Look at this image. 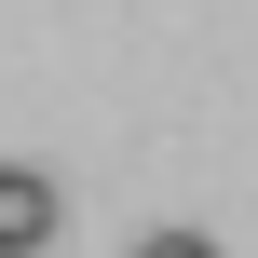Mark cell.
I'll return each mask as SVG.
<instances>
[{
	"label": "cell",
	"mask_w": 258,
	"mask_h": 258,
	"mask_svg": "<svg viewBox=\"0 0 258 258\" xmlns=\"http://www.w3.org/2000/svg\"><path fill=\"white\" fill-rule=\"evenodd\" d=\"M41 245H54V177L0 163V258H41Z\"/></svg>",
	"instance_id": "6da1fadb"
},
{
	"label": "cell",
	"mask_w": 258,
	"mask_h": 258,
	"mask_svg": "<svg viewBox=\"0 0 258 258\" xmlns=\"http://www.w3.org/2000/svg\"><path fill=\"white\" fill-rule=\"evenodd\" d=\"M136 258H218V231H150Z\"/></svg>",
	"instance_id": "7a4b0ae2"
}]
</instances>
